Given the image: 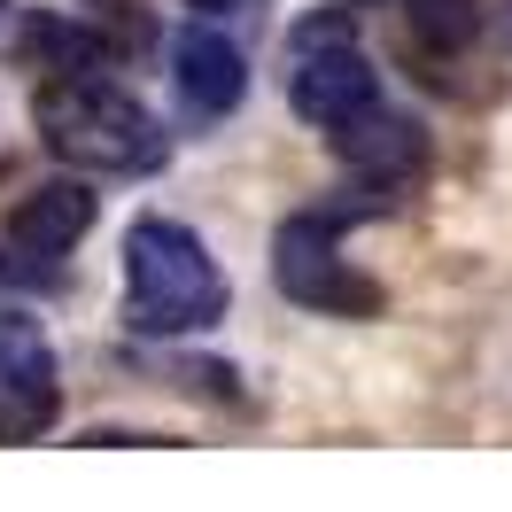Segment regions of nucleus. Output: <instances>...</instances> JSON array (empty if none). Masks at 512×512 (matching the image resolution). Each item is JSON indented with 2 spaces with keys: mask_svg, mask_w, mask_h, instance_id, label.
<instances>
[{
  "mask_svg": "<svg viewBox=\"0 0 512 512\" xmlns=\"http://www.w3.org/2000/svg\"><path fill=\"white\" fill-rule=\"evenodd\" d=\"M32 125L78 171H156L163 163V125L94 70H55L32 94Z\"/></svg>",
  "mask_w": 512,
  "mask_h": 512,
  "instance_id": "nucleus-1",
  "label": "nucleus"
},
{
  "mask_svg": "<svg viewBox=\"0 0 512 512\" xmlns=\"http://www.w3.org/2000/svg\"><path fill=\"white\" fill-rule=\"evenodd\" d=\"M125 319L140 334H202L225 319V280L202 233L179 218H132L125 233Z\"/></svg>",
  "mask_w": 512,
  "mask_h": 512,
  "instance_id": "nucleus-2",
  "label": "nucleus"
},
{
  "mask_svg": "<svg viewBox=\"0 0 512 512\" xmlns=\"http://www.w3.org/2000/svg\"><path fill=\"white\" fill-rule=\"evenodd\" d=\"M272 280L288 303L326 311V319H373L381 288L342 256V210H303L272 233Z\"/></svg>",
  "mask_w": 512,
  "mask_h": 512,
  "instance_id": "nucleus-3",
  "label": "nucleus"
},
{
  "mask_svg": "<svg viewBox=\"0 0 512 512\" xmlns=\"http://www.w3.org/2000/svg\"><path fill=\"white\" fill-rule=\"evenodd\" d=\"M288 101L311 117V125H326V132L381 101V78H373V63L357 55V32H350L342 8L295 24V39H288Z\"/></svg>",
  "mask_w": 512,
  "mask_h": 512,
  "instance_id": "nucleus-4",
  "label": "nucleus"
},
{
  "mask_svg": "<svg viewBox=\"0 0 512 512\" xmlns=\"http://www.w3.org/2000/svg\"><path fill=\"white\" fill-rule=\"evenodd\" d=\"M63 412V381H55V342L39 319L0 311V443H39Z\"/></svg>",
  "mask_w": 512,
  "mask_h": 512,
  "instance_id": "nucleus-5",
  "label": "nucleus"
},
{
  "mask_svg": "<svg viewBox=\"0 0 512 512\" xmlns=\"http://www.w3.org/2000/svg\"><path fill=\"white\" fill-rule=\"evenodd\" d=\"M86 225H94V194L78 187V179H47L39 194H24V202L8 210V256H16V272L70 256L86 241Z\"/></svg>",
  "mask_w": 512,
  "mask_h": 512,
  "instance_id": "nucleus-6",
  "label": "nucleus"
},
{
  "mask_svg": "<svg viewBox=\"0 0 512 512\" xmlns=\"http://www.w3.org/2000/svg\"><path fill=\"white\" fill-rule=\"evenodd\" d=\"M326 140H334V156L350 163L357 179H373V187H404V179L419 171V156H427V148H419V125H412V117H396L388 101L342 117Z\"/></svg>",
  "mask_w": 512,
  "mask_h": 512,
  "instance_id": "nucleus-7",
  "label": "nucleus"
},
{
  "mask_svg": "<svg viewBox=\"0 0 512 512\" xmlns=\"http://www.w3.org/2000/svg\"><path fill=\"white\" fill-rule=\"evenodd\" d=\"M171 78H179V94H187L194 117H225L233 101L249 94L241 47H233L225 32H179V47H171Z\"/></svg>",
  "mask_w": 512,
  "mask_h": 512,
  "instance_id": "nucleus-8",
  "label": "nucleus"
},
{
  "mask_svg": "<svg viewBox=\"0 0 512 512\" xmlns=\"http://www.w3.org/2000/svg\"><path fill=\"white\" fill-rule=\"evenodd\" d=\"M481 32V0H404V39L419 55H458Z\"/></svg>",
  "mask_w": 512,
  "mask_h": 512,
  "instance_id": "nucleus-9",
  "label": "nucleus"
},
{
  "mask_svg": "<svg viewBox=\"0 0 512 512\" xmlns=\"http://www.w3.org/2000/svg\"><path fill=\"white\" fill-rule=\"evenodd\" d=\"M24 55H32L39 70H94L101 39L63 24V16H39V24H24Z\"/></svg>",
  "mask_w": 512,
  "mask_h": 512,
  "instance_id": "nucleus-10",
  "label": "nucleus"
},
{
  "mask_svg": "<svg viewBox=\"0 0 512 512\" xmlns=\"http://www.w3.org/2000/svg\"><path fill=\"white\" fill-rule=\"evenodd\" d=\"M8 280H16V256H0V288H8Z\"/></svg>",
  "mask_w": 512,
  "mask_h": 512,
  "instance_id": "nucleus-11",
  "label": "nucleus"
},
{
  "mask_svg": "<svg viewBox=\"0 0 512 512\" xmlns=\"http://www.w3.org/2000/svg\"><path fill=\"white\" fill-rule=\"evenodd\" d=\"M187 8H225V0H187Z\"/></svg>",
  "mask_w": 512,
  "mask_h": 512,
  "instance_id": "nucleus-12",
  "label": "nucleus"
},
{
  "mask_svg": "<svg viewBox=\"0 0 512 512\" xmlns=\"http://www.w3.org/2000/svg\"><path fill=\"white\" fill-rule=\"evenodd\" d=\"M505 39H512V16H505Z\"/></svg>",
  "mask_w": 512,
  "mask_h": 512,
  "instance_id": "nucleus-13",
  "label": "nucleus"
},
{
  "mask_svg": "<svg viewBox=\"0 0 512 512\" xmlns=\"http://www.w3.org/2000/svg\"><path fill=\"white\" fill-rule=\"evenodd\" d=\"M0 8H8V0H0Z\"/></svg>",
  "mask_w": 512,
  "mask_h": 512,
  "instance_id": "nucleus-14",
  "label": "nucleus"
}]
</instances>
